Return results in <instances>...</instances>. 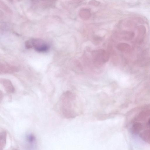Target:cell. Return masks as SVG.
<instances>
[{
    "instance_id": "cell-5",
    "label": "cell",
    "mask_w": 150,
    "mask_h": 150,
    "mask_svg": "<svg viewBox=\"0 0 150 150\" xmlns=\"http://www.w3.org/2000/svg\"><path fill=\"white\" fill-rule=\"evenodd\" d=\"M119 38L125 40H132L134 37V32L131 31L125 30L119 33L117 35Z\"/></svg>"
},
{
    "instance_id": "cell-3",
    "label": "cell",
    "mask_w": 150,
    "mask_h": 150,
    "mask_svg": "<svg viewBox=\"0 0 150 150\" xmlns=\"http://www.w3.org/2000/svg\"><path fill=\"white\" fill-rule=\"evenodd\" d=\"M94 60L96 62L102 63L107 62L109 59V55L105 50L99 49L94 51L92 53Z\"/></svg>"
},
{
    "instance_id": "cell-7",
    "label": "cell",
    "mask_w": 150,
    "mask_h": 150,
    "mask_svg": "<svg viewBox=\"0 0 150 150\" xmlns=\"http://www.w3.org/2000/svg\"><path fill=\"white\" fill-rule=\"evenodd\" d=\"M146 28L144 25H140L138 28V35L137 40L141 42L143 39L146 32Z\"/></svg>"
},
{
    "instance_id": "cell-10",
    "label": "cell",
    "mask_w": 150,
    "mask_h": 150,
    "mask_svg": "<svg viewBox=\"0 0 150 150\" xmlns=\"http://www.w3.org/2000/svg\"><path fill=\"white\" fill-rule=\"evenodd\" d=\"M2 93L1 91L0 90V101L1 100L2 97Z\"/></svg>"
},
{
    "instance_id": "cell-1",
    "label": "cell",
    "mask_w": 150,
    "mask_h": 150,
    "mask_svg": "<svg viewBox=\"0 0 150 150\" xmlns=\"http://www.w3.org/2000/svg\"><path fill=\"white\" fill-rule=\"evenodd\" d=\"M75 95L67 91L63 93L60 99V108L63 115L67 118H73L77 115L76 110Z\"/></svg>"
},
{
    "instance_id": "cell-4",
    "label": "cell",
    "mask_w": 150,
    "mask_h": 150,
    "mask_svg": "<svg viewBox=\"0 0 150 150\" xmlns=\"http://www.w3.org/2000/svg\"><path fill=\"white\" fill-rule=\"evenodd\" d=\"M0 83L3 85L5 91L7 93H12L14 92V87L10 80L5 79H1Z\"/></svg>"
},
{
    "instance_id": "cell-9",
    "label": "cell",
    "mask_w": 150,
    "mask_h": 150,
    "mask_svg": "<svg viewBox=\"0 0 150 150\" xmlns=\"http://www.w3.org/2000/svg\"><path fill=\"white\" fill-rule=\"evenodd\" d=\"M90 3L93 6H97L99 5L100 4V2L97 1L93 0L90 1Z\"/></svg>"
},
{
    "instance_id": "cell-8",
    "label": "cell",
    "mask_w": 150,
    "mask_h": 150,
    "mask_svg": "<svg viewBox=\"0 0 150 150\" xmlns=\"http://www.w3.org/2000/svg\"><path fill=\"white\" fill-rule=\"evenodd\" d=\"M26 140L29 143H32L35 140L34 137L32 134H29L26 137Z\"/></svg>"
},
{
    "instance_id": "cell-6",
    "label": "cell",
    "mask_w": 150,
    "mask_h": 150,
    "mask_svg": "<svg viewBox=\"0 0 150 150\" xmlns=\"http://www.w3.org/2000/svg\"><path fill=\"white\" fill-rule=\"evenodd\" d=\"M118 50L125 53H129L131 51V46L128 44L125 43H119L117 46Z\"/></svg>"
},
{
    "instance_id": "cell-2",
    "label": "cell",
    "mask_w": 150,
    "mask_h": 150,
    "mask_svg": "<svg viewBox=\"0 0 150 150\" xmlns=\"http://www.w3.org/2000/svg\"><path fill=\"white\" fill-rule=\"evenodd\" d=\"M25 47L27 49L33 48L36 51L39 52L47 51L48 49V45L43 41L36 39H32L25 42Z\"/></svg>"
}]
</instances>
